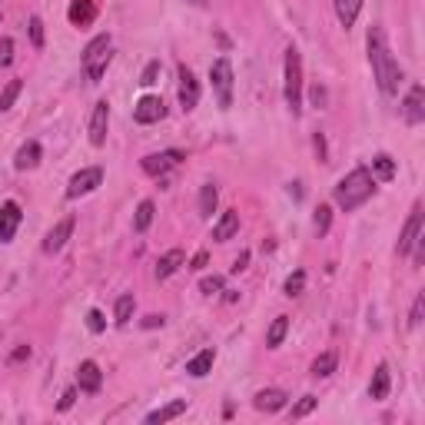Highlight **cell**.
<instances>
[{
  "label": "cell",
  "mask_w": 425,
  "mask_h": 425,
  "mask_svg": "<svg viewBox=\"0 0 425 425\" xmlns=\"http://www.w3.org/2000/svg\"><path fill=\"white\" fill-rule=\"evenodd\" d=\"M369 63H372V73H376L379 90H382L386 96L399 94L402 67H399V60L392 57L389 44H386V34H382V27H372V30H369Z\"/></svg>",
  "instance_id": "cell-1"
},
{
  "label": "cell",
  "mask_w": 425,
  "mask_h": 425,
  "mask_svg": "<svg viewBox=\"0 0 425 425\" xmlns=\"http://www.w3.org/2000/svg\"><path fill=\"white\" fill-rule=\"evenodd\" d=\"M372 193H376V177H372V170H369V166H355L353 173H345V177L336 183L332 200H336V206L343 212H353V210H359Z\"/></svg>",
  "instance_id": "cell-2"
},
{
  "label": "cell",
  "mask_w": 425,
  "mask_h": 425,
  "mask_svg": "<svg viewBox=\"0 0 425 425\" xmlns=\"http://www.w3.org/2000/svg\"><path fill=\"white\" fill-rule=\"evenodd\" d=\"M283 94H286V106H289L293 113H299V110H303V57H299V50H296V47L286 50Z\"/></svg>",
  "instance_id": "cell-3"
},
{
  "label": "cell",
  "mask_w": 425,
  "mask_h": 425,
  "mask_svg": "<svg viewBox=\"0 0 425 425\" xmlns=\"http://www.w3.org/2000/svg\"><path fill=\"white\" fill-rule=\"evenodd\" d=\"M106 67H110V34H100L87 44V50H83V70H87V77L96 83L106 73Z\"/></svg>",
  "instance_id": "cell-4"
},
{
  "label": "cell",
  "mask_w": 425,
  "mask_h": 425,
  "mask_svg": "<svg viewBox=\"0 0 425 425\" xmlns=\"http://www.w3.org/2000/svg\"><path fill=\"white\" fill-rule=\"evenodd\" d=\"M210 80H212V90H216V103L223 106V110H229L233 106V63L226 57L212 60Z\"/></svg>",
  "instance_id": "cell-5"
},
{
  "label": "cell",
  "mask_w": 425,
  "mask_h": 425,
  "mask_svg": "<svg viewBox=\"0 0 425 425\" xmlns=\"http://www.w3.org/2000/svg\"><path fill=\"white\" fill-rule=\"evenodd\" d=\"M100 183H103V170H100V166H87V170H80V173H73L70 177L67 196H70V200H80V196H87V193H94Z\"/></svg>",
  "instance_id": "cell-6"
},
{
  "label": "cell",
  "mask_w": 425,
  "mask_h": 425,
  "mask_svg": "<svg viewBox=\"0 0 425 425\" xmlns=\"http://www.w3.org/2000/svg\"><path fill=\"white\" fill-rule=\"evenodd\" d=\"M179 160H183V153H179V150H166V153L143 156L140 166H143V173H146V177H160V179H163L166 173H170V170L179 163Z\"/></svg>",
  "instance_id": "cell-7"
},
{
  "label": "cell",
  "mask_w": 425,
  "mask_h": 425,
  "mask_svg": "<svg viewBox=\"0 0 425 425\" xmlns=\"http://www.w3.org/2000/svg\"><path fill=\"white\" fill-rule=\"evenodd\" d=\"M196 103H200V80L193 77L186 63H179V106L189 113V110H196Z\"/></svg>",
  "instance_id": "cell-8"
},
{
  "label": "cell",
  "mask_w": 425,
  "mask_h": 425,
  "mask_svg": "<svg viewBox=\"0 0 425 425\" xmlns=\"http://www.w3.org/2000/svg\"><path fill=\"white\" fill-rule=\"evenodd\" d=\"M419 233H422V206H412V212H409V223H405V229H402L395 253H399V256H409V253H412V246H415V239H419Z\"/></svg>",
  "instance_id": "cell-9"
},
{
  "label": "cell",
  "mask_w": 425,
  "mask_h": 425,
  "mask_svg": "<svg viewBox=\"0 0 425 425\" xmlns=\"http://www.w3.org/2000/svg\"><path fill=\"white\" fill-rule=\"evenodd\" d=\"M20 220H24V212H20V206L13 200L0 203V243H11L13 233H17V226H20Z\"/></svg>",
  "instance_id": "cell-10"
},
{
  "label": "cell",
  "mask_w": 425,
  "mask_h": 425,
  "mask_svg": "<svg viewBox=\"0 0 425 425\" xmlns=\"http://www.w3.org/2000/svg\"><path fill=\"white\" fill-rule=\"evenodd\" d=\"M166 113V106L160 96H143L140 103L133 106V120L137 123H143V127H150V123H156V120H163Z\"/></svg>",
  "instance_id": "cell-11"
},
{
  "label": "cell",
  "mask_w": 425,
  "mask_h": 425,
  "mask_svg": "<svg viewBox=\"0 0 425 425\" xmlns=\"http://www.w3.org/2000/svg\"><path fill=\"white\" fill-rule=\"evenodd\" d=\"M96 13H100V0H73L70 11H67V17H70L73 27H90L96 20Z\"/></svg>",
  "instance_id": "cell-12"
},
{
  "label": "cell",
  "mask_w": 425,
  "mask_h": 425,
  "mask_svg": "<svg viewBox=\"0 0 425 425\" xmlns=\"http://www.w3.org/2000/svg\"><path fill=\"white\" fill-rule=\"evenodd\" d=\"M73 226H77V220H73V216H63V220L47 233V239H44V253H60V249L67 246Z\"/></svg>",
  "instance_id": "cell-13"
},
{
  "label": "cell",
  "mask_w": 425,
  "mask_h": 425,
  "mask_svg": "<svg viewBox=\"0 0 425 425\" xmlns=\"http://www.w3.org/2000/svg\"><path fill=\"white\" fill-rule=\"evenodd\" d=\"M106 127H110V103L100 100L94 106V117H90V143L94 146H103L106 143Z\"/></svg>",
  "instance_id": "cell-14"
},
{
  "label": "cell",
  "mask_w": 425,
  "mask_h": 425,
  "mask_svg": "<svg viewBox=\"0 0 425 425\" xmlns=\"http://www.w3.org/2000/svg\"><path fill=\"white\" fill-rule=\"evenodd\" d=\"M402 113H405V123H422L425 120V90L422 83H415L412 90H409V96H405V106H402Z\"/></svg>",
  "instance_id": "cell-15"
},
{
  "label": "cell",
  "mask_w": 425,
  "mask_h": 425,
  "mask_svg": "<svg viewBox=\"0 0 425 425\" xmlns=\"http://www.w3.org/2000/svg\"><path fill=\"white\" fill-rule=\"evenodd\" d=\"M77 386H80L83 392H100V386H103V372H100V366L96 362H80V369H77Z\"/></svg>",
  "instance_id": "cell-16"
},
{
  "label": "cell",
  "mask_w": 425,
  "mask_h": 425,
  "mask_svg": "<svg viewBox=\"0 0 425 425\" xmlns=\"http://www.w3.org/2000/svg\"><path fill=\"white\" fill-rule=\"evenodd\" d=\"M239 233V210H226L220 216V223L212 226V239L216 243H226V239H233Z\"/></svg>",
  "instance_id": "cell-17"
},
{
  "label": "cell",
  "mask_w": 425,
  "mask_h": 425,
  "mask_svg": "<svg viewBox=\"0 0 425 425\" xmlns=\"http://www.w3.org/2000/svg\"><path fill=\"white\" fill-rule=\"evenodd\" d=\"M286 399H289V395H286L283 389H260L256 399H253V405H256L260 412H279L286 405Z\"/></svg>",
  "instance_id": "cell-18"
},
{
  "label": "cell",
  "mask_w": 425,
  "mask_h": 425,
  "mask_svg": "<svg viewBox=\"0 0 425 425\" xmlns=\"http://www.w3.org/2000/svg\"><path fill=\"white\" fill-rule=\"evenodd\" d=\"M389 386H392V376H389V366L382 362V366L372 372V382H369V395L376 402H382V399H389Z\"/></svg>",
  "instance_id": "cell-19"
},
{
  "label": "cell",
  "mask_w": 425,
  "mask_h": 425,
  "mask_svg": "<svg viewBox=\"0 0 425 425\" xmlns=\"http://www.w3.org/2000/svg\"><path fill=\"white\" fill-rule=\"evenodd\" d=\"M183 262H186V253H183V249H170V253L160 256V262H156V279H170Z\"/></svg>",
  "instance_id": "cell-20"
},
{
  "label": "cell",
  "mask_w": 425,
  "mask_h": 425,
  "mask_svg": "<svg viewBox=\"0 0 425 425\" xmlns=\"http://www.w3.org/2000/svg\"><path fill=\"white\" fill-rule=\"evenodd\" d=\"M40 156H44L40 143H37V140H27L24 146L17 150V160H13V166H17V170H34V166L40 163Z\"/></svg>",
  "instance_id": "cell-21"
},
{
  "label": "cell",
  "mask_w": 425,
  "mask_h": 425,
  "mask_svg": "<svg viewBox=\"0 0 425 425\" xmlns=\"http://www.w3.org/2000/svg\"><path fill=\"white\" fill-rule=\"evenodd\" d=\"M212 362H216V349H203V353H196L193 359L186 362V372L193 379H203L206 372L212 369Z\"/></svg>",
  "instance_id": "cell-22"
},
{
  "label": "cell",
  "mask_w": 425,
  "mask_h": 425,
  "mask_svg": "<svg viewBox=\"0 0 425 425\" xmlns=\"http://www.w3.org/2000/svg\"><path fill=\"white\" fill-rule=\"evenodd\" d=\"M186 405H189L186 399H173V402H166L163 409H156V412L146 415V422H150V425H156V422H170V419H177V415L186 412Z\"/></svg>",
  "instance_id": "cell-23"
},
{
  "label": "cell",
  "mask_w": 425,
  "mask_h": 425,
  "mask_svg": "<svg viewBox=\"0 0 425 425\" xmlns=\"http://www.w3.org/2000/svg\"><path fill=\"white\" fill-rule=\"evenodd\" d=\"M359 11H362V0H336V17L343 27H353L359 20Z\"/></svg>",
  "instance_id": "cell-24"
},
{
  "label": "cell",
  "mask_w": 425,
  "mask_h": 425,
  "mask_svg": "<svg viewBox=\"0 0 425 425\" xmlns=\"http://www.w3.org/2000/svg\"><path fill=\"white\" fill-rule=\"evenodd\" d=\"M286 332H289V316H276L269 332H266V345H269V349H279L286 339Z\"/></svg>",
  "instance_id": "cell-25"
},
{
  "label": "cell",
  "mask_w": 425,
  "mask_h": 425,
  "mask_svg": "<svg viewBox=\"0 0 425 425\" xmlns=\"http://www.w3.org/2000/svg\"><path fill=\"white\" fill-rule=\"evenodd\" d=\"M153 212H156L153 200H143L140 206H137V216H133V229H137V233H146L150 223H153Z\"/></svg>",
  "instance_id": "cell-26"
},
{
  "label": "cell",
  "mask_w": 425,
  "mask_h": 425,
  "mask_svg": "<svg viewBox=\"0 0 425 425\" xmlns=\"http://www.w3.org/2000/svg\"><path fill=\"white\" fill-rule=\"evenodd\" d=\"M216 203H220V193L212 183H203L200 186V216H212L216 212Z\"/></svg>",
  "instance_id": "cell-27"
},
{
  "label": "cell",
  "mask_w": 425,
  "mask_h": 425,
  "mask_svg": "<svg viewBox=\"0 0 425 425\" xmlns=\"http://www.w3.org/2000/svg\"><path fill=\"white\" fill-rule=\"evenodd\" d=\"M336 353H322V355H316V362H312V376L316 379H329L332 372H336Z\"/></svg>",
  "instance_id": "cell-28"
},
{
  "label": "cell",
  "mask_w": 425,
  "mask_h": 425,
  "mask_svg": "<svg viewBox=\"0 0 425 425\" xmlns=\"http://www.w3.org/2000/svg\"><path fill=\"white\" fill-rule=\"evenodd\" d=\"M133 306H137V299H133L130 293L120 296V299H117V309H113V319H117V326H127V322H130Z\"/></svg>",
  "instance_id": "cell-29"
},
{
  "label": "cell",
  "mask_w": 425,
  "mask_h": 425,
  "mask_svg": "<svg viewBox=\"0 0 425 425\" xmlns=\"http://www.w3.org/2000/svg\"><path fill=\"white\" fill-rule=\"evenodd\" d=\"M372 177L392 179V177H395V160H392V156H386V153H379L376 160H372Z\"/></svg>",
  "instance_id": "cell-30"
},
{
  "label": "cell",
  "mask_w": 425,
  "mask_h": 425,
  "mask_svg": "<svg viewBox=\"0 0 425 425\" xmlns=\"http://www.w3.org/2000/svg\"><path fill=\"white\" fill-rule=\"evenodd\" d=\"M20 90H24V80H11L7 87H4V94H0V113H4V110H11L13 100L20 96Z\"/></svg>",
  "instance_id": "cell-31"
},
{
  "label": "cell",
  "mask_w": 425,
  "mask_h": 425,
  "mask_svg": "<svg viewBox=\"0 0 425 425\" xmlns=\"http://www.w3.org/2000/svg\"><path fill=\"white\" fill-rule=\"evenodd\" d=\"M303 289H306V272H303V269H296L293 276L286 279L283 293H286V296H299V293H303Z\"/></svg>",
  "instance_id": "cell-32"
},
{
  "label": "cell",
  "mask_w": 425,
  "mask_h": 425,
  "mask_svg": "<svg viewBox=\"0 0 425 425\" xmlns=\"http://www.w3.org/2000/svg\"><path fill=\"white\" fill-rule=\"evenodd\" d=\"M27 34H30V44H34L37 50L44 47V20H40V17H30V24H27Z\"/></svg>",
  "instance_id": "cell-33"
},
{
  "label": "cell",
  "mask_w": 425,
  "mask_h": 425,
  "mask_svg": "<svg viewBox=\"0 0 425 425\" xmlns=\"http://www.w3.org/2000/svg\"><path fill=\"white\" fill-rule=\"evenodd\" d=\"M312 223H316V233H319V236H326V233H329V223H332V210H329V206H319V210H316V220H312Z\"/></svg>",
  "instance_id": "cell-34"
},
{
  "label": "cell",
  "mask_w": 425,
  "mask_h": 425,
  "mask_svg": "<svg viewBox=\"0 0 425 425\" xmlns=\"http://www.w3.org/2000/svg\"><path fill=\"white\" fill-rule=\"evenodd\" d=\"M316 405H319L316 395H303V399L293 405V419H303V415H309L312 409H316Z\"/></svg>",
  "instance_id": "cell-35"
},
{
  "label": "cell",
  "mask_w": 425,
  "mask_h": 425,
  "mask_svg": "<svg viewBox=\"0 0 425 425\" xmlns=\"http://www.w3.org/2000/svg\"><path fill=\"white\" fill-rule=\"evenodd\" d=\"M156 77H160V60H150V63L143 67V77H140V83H143V87H153V83H156Z\"/></svg>",
  "instance_id": "cell-36"
},
{
  "label": "cell",
  "mask_w": 425,
  "mask_h": 425,
  "mask_svg": "<svg viewBox=\"0 0 425 425\" xmlns=\"http://www.w3.org/2000/svg\"><path fill=\"white\" fill-rule=\"evenodd\" d=\"M87 329L90 332H103L106 329V319H103L100 309H90V312H87Z\"/></svg>",
  "instance_id": "cell-37"
},
{
  "label": "cell",
  "mask_w": 425,
  "mask_h": 425,
  "mask_svg": "<svg viewBox=\"0 0 425 425\" xmlns=\"http://www.w3.org/2000/svg\"><path fill=\"white\" fill-rule=\"evenodd\" d=\"M11 63H13V40L0 37V67H11Z\"/></svg>",
  "instance_id": "cell-38"
},
{
  "label": "cell",
  "mask_w": 425,
  "mask_h": 425,
  "mask_svg": "<svg viewBox=\"0 0 425 425\" xmlns=\"http://www.w3.org/2000/svg\"><path fill=\"white\" fill-rule=\"evenodd\" d=\"M422 312H425V296L419 293L415 296V303H412V312H409V326H412V329L422 322Z\"/></svg>",
  "instance_id": "cell-39"
},
{
  "label": "cell",
  "mask_w": 425,
  "mask_h": 425,
  "mask_svg": "<svg viewBox=\"0 0 425 425\" xmlns=\"http://www.w3.org/2000/svg\"><path fill=\"white\" fill-rule=\"evenodd\" d=\"M200 289L206 296H216V293H223V276H206L200 283Z\"/></svg>",
  "instance_id": "cell-40"
},
{
  "label": "cell",
  "mask_w": 425,
  "mask_h": 425,
  "mask_svg": "<svg viewBox=\"0 0 425 425\" xmlns=\"http://www.w3.org/2000/svg\"><path fill=\"white\" fill-rule=\"evenodd\" d=\"M73 399H77V389H67V392H63V395H60L57 409H60V412H67V409H70V405H73Z\"/></svg>",
  "instance_id": "cell-41"
},
{
  "label": "cell",
  "mask_w": 425,
  "mask_h": 425,
  "mask_svg": "<svg viewBox=\"0 0 425 425\" xmlns=\"http://www.w3.org/2000/svg\"><path fill=\"white\" fill-rule=\"evenodd\" d=\"M312 146H316V156L326 163V140H322V133H316V140H312Z\"/></svg>",
  "instance_id": "cell-42"
},
{
  "label": "cell",
  "mask_w": 425,
  "mask_h": 425,
  "mask_svg": "<svg viewBox=\"0 0 425 425\" xmlns=\"http://www.w3.org/2000/svg\"><path fill=\"white\" fill-rule=\"evenodd\" d=\"M20 359H30V345H20V349L11 353V362H20Z\"/></svg>",
  "instance_id": "cell-43"
},
{
  "label": "cell",
  "mask_w": 425,
  "mask_h": 425,
  "mask_svg": "<svg viewBox=\"0 0 425 425\" xmlns=\"http://www.w3.org/2000/svg\"><path fill=\"white\" fill-rule=\"evenodd\" d=\"M206 262H210V256H206V253H196V256H193V262H189V269H203Z\"/></svg>",
  "instance_id": "cell-44"
},
{
  "label": "cell",
  "mask_w": 425,
  "mask_h": 425,
  "mask_svg": "<svg viewBox=\"0 0 425 425\" xmlns=\"http://www.w3.org/2000/svg\"><path fill=\"white\" fill-rule=\"evenodd\" d=\"M246 262H249V253H239L236 260H233V272H243L246 269Z\"/></svg>",
  "instance_id": "cell-45"
},
{
  "label": "cell",
  "mask_w": 425,
  "mask_h": 425,
  "mask_svg": "<svg viewBox=\"0 0 425 425\" xmlns=\"http://www.w3.org/2000/svg\"><path fill=\"white\" fill-rule=\"evenodd\" d=\"M143 326H146V329H156V326H163V316H146Z\"/></svg>",
  "instance_id": "cell-46"
},
{
  "label": "cell",
  "mask_w": 425,
  "mask_h": 425,
  "mask_svg": "<svg viewBox=\"0 0 425 425\" xmlns=\"http://www.w3.org/2000/svg\"><path fill=\"white\" fill-rule=\"evenodd\" d=\"M322 100H326V94H322V87H312V103L322 106Z\"/></svg>",
  "instance_id": "cell-47"
}]
</instances>
